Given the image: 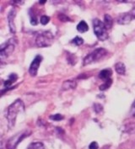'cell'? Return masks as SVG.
Here are the masks:
<instances>
[{
    "instance_id": "obj_1",
    "label": "cell",
    "mask_w": 135,
    "mask_h": 149,
    "mask_svg": "<svg viewBox=\"0 0 135 149\" xmlns=\"http://www.w3.org/2000/svg\"><path fill=\"white\" fill-rule=\"evenodd\" d=\"M24 110V102L21 100H16L13 104H11L8 106L7 110V120L9 128H12L13 126L15 125L16 118L19 113L22 112Z\"/></svg>"
},
{
    "instance_id": "obj_2",
    "label": "cell",
    "mask_w": 135,
    "mask_h": 149,
    "mask_svg": "<svg viewBox=\"0 0 135 149\" xmlns=\"http://www.w3.org/2000/svg\"><path fill=\"white\" fill-rule=\"evenodd\" d=\"M107 54V51L104 48H97L94 50L92 52H90L89 55H87L84 59V66H86L89 64L95 63L101 59H102L104 56H106Z\"/></svg>"
},
{
    "instance_id": "obj_3",
    "label": "cell",
    "mask_w": 135,
    "mask_h": 149,
    "mask_svg": "<svg viewBox=\"0 0 135 149\" xmlns=\"http://www.w3.org/2000/svg\"><path fill=\"white\" fill-rule=\"evenodd\" d=\"M54 40L53 35L50 31H42L39 33L36 38V44L38 47H50Z\"/></svg>"
},
{
    "instance_id": "obj_4",
    "label": "cell",
    "mask_w": 135,
    "mask_h": 149,
    "mask_svg": "<svg viewBox=\"0 0 135 149\" xmlns=\"http://www.w3.org/2000/svg\"><path fill=\"white\" fill-rule=\"evenodd\" d=\"M31 134V132L30 130H24L21 132L15 134V136H13L11 138L8 139L7 144H6V148L7 149H16L19 143L23 141L25 137L29 136Z\"/></svg>"
},
{
    "instance_id": "obj_5",
    "label": "cell",
    "mask_w": 135,
    "mask_h": 149,
    "mask_svg": "<svg viewBox=\"0 0 135 149\" xmlns=\"http://www.w3.org/2000/svg\"><path fill=\"white\" fill-rule=\"evenodd\" d=\"M93 28L95 35L100 40H106L108 38L107 29L106 28L104 22L101 21L99 19H95L93 20Z\"/></svg>"
},
{
    "instance_id": "obj_6",
    "label": "cell",
    "mask_w": 135,
    "mask_h": 149,
    "mask_svg": "<svg viewBox=\"0 0 135 149\" xmlns=\"http://www.w3.org/2000/svg\"><path fill=\"white\" fill-rule=\"evenodd\" d=\"M15 40L14 38L9 39L5 43L2 44L0 47V58L3 62L5 58H7L8 56L11 55L15 50Z\"/></svg>"
},
{
    "instance_id": "obj_7",
    "label": "cell",
    "mask_w": 135,
    "mask_h": 149,
    "mask_svg": "<svg viewBox=\"0 0 135 149\" xmlns=\"http://www.w3.org/2000/svg\"><path fill=\"white\" fill-rule=\"evenodd\" d=\"M41 61H42V56L41 55L36 56V57L32 61L31 64L30 66V68H29V72H30V74L31 76H33V77L36 76L37 72H38V68L40 67Z\"/></svg>"
},
{
    "instance_id": "obj_8",
    "label": "cell",
    "mask_w": 135,
    "mask_h": 149,
    "mask_svg": "<svg viewBox=\"0 0 135 149\" xmlns=\"http://www.w3.org/2000/svg\"><path fill=\"white\" fill-rule=\"evenodd\" d=\"M16 15V10L15 8H11L10 11L8 14V27L11 33H15L16 29L15 25V18Z\"/></svg>"
},
{
    "instance_id": "obj_9",
    "label": "cell",
    "mask_w": 135,
    "mask_h": 149,
    "mask_svg": "<svg viewBox=\"0 0 135 149\" xmlns=\"http://www.w3.org/2000/svg\"><path fill=\"white\" fill-rule=\"evenodd\" d=\"M134 19V17L131 13H125V14H122L118 18L117 21L119 24H129L133 19Z\"/></svg>"
},
{
    "instance_id": "obj_10",
    "label": "cell",
    "mask_w": 135,
    "mask_h": 149,
    "mask_svg": "<svg viewBox=\"0 0 135 149\" xmlns=\"http://www.w3.org/2000/svg\"><path fill=\"white\" fill-rule=\"evenodd\" d=\"M111 74H112V72H111V69H104V70L100 72L99 78L102 79L105 82H106L108 80H111Z\"/></svg>"
},
{
    "instance_id": "obj_11",
    "label": "cell",
    "mask_w": 135,
    "mask_h": 149,
    "mask_svg": "<svg viewBox=\"0 0 135 149\" xmlns=\"http://www.w3.org/2000/svg\"><path fill=\"white\" fill-rule=\"evenodd\" d=\"M77 86V84L75 81L73 80H67L64 81V83L63 84V89L64 90H67V89H74Z\"/></svg>"
},
{
    "instance_id": "obj_12",
    "label": "cell",
    "mask_w": 135,
    "mask_h": 149,
    "mask_svg": "<svg viewBox=\"0 0 135 149\" xmlns=\"http://www.w3.org/2000/svg\"><path fill=\"white\" fill-rule=\"evenodd\" d=\"M17 79H18V76L16 75L15 73H11V74L8 76V79H7L6 81H4V83H3L4 88L11 86V84H12L13 83H15L16 80H17Z\"/></svg>"
},
{
    "instance_id": "obj_13",
    "label": "cell",
    "mask_w": 135,
    "mask_h": 149,
    "mask_svg": "<svg viewBox=\"0 0 135 149\" xmlns=\"http://www.w3.org/2000/svg\"><path fill=\"white\" fill-rule=\"evenodd\" d=\"M104 24L106 26V28L107 30L111 29L113 25V19L111 18V16L110 15H105L104 16Z\"/></svg>"
},
{
    "instance_id": "obj_14",
    "label": "cell",
    "mask_w": 135,
    "mask_h": 149,
    "mask_svg": "<svg viewBox=\"0 0 135 149\" xmlns=\"http://www.w3.org/2000/svg\"><path fill=\"white\" fill-rule=\"evenodd\" d=\"M115 70H116V72L118 74L123 75L126 72V67H125V65L123 63L119 62V63H116V65H115Z\"/></svg>"
},
{
    "instance_id": "obj_15",
    "label": "cell",
    "mask_w": 135,
    "mask_h": 149,
    "mask_svg": "<svg viewBox=\"0 0 135 149\" xmlns=\"http://www.w3.org/2000/svg\"><path fill=\"white\" fill-rule=\"evenodd\" d=\"M76 28H77V31L80 33H85L89 31V26H88L87 23L84 20L80 21V23L78 24Z\"/></svg>"
},
{
    "instance_id": "obj_16",
    "label": "cell",
    "mask_w": 135,
    "mask_h": 149,
    "mask_svg": "<svg viewBox=\"0 0 135 149\" xmlns=\"http://www.w3.org/2000/svg\"><path fill=\"white\" fill-rule=\"evenodd\" d=\"M27 149H45L44 144L41 141H36V142H32L31 143Z\"/></svg>"
},
{
    "instance_id": "obj_17",
    "label": "cell",
    "mask_w": 135,
    "mask_h": 149,
    "mask_svg": "<svg viewBox=\"0 0 135 149\" xmlns=\"http://www.w3.org/2000/svg\"><path fill=\"white\" fill-rule=\"evenodd\" d=\"M72 43L76 45V46H80V45H82L84 43V40L80 36H76L74 39L72 40Z\"/></svg>"
},
{
    "instance_id": "obj_18",
    "label": "cell",
    "mask_w": 135,
    "mask_h": 149,
    "mask_svg": "<svg viewBox=\"0 0 135 149\" xmlns=\"http://www.w3.org/2000/svg\"><path fill=\"white\" fill-rule=\"evenodd\" d=\"M49 21H50V17H49V16L42 15L41 17L40 22L41 24H43V25H46V24H48Z\"/></svg>"
},
{
    "instance_id": "obj_19",
    "label": "cell",
    "mask_w": 135,
    "mask_h": 149,
    "mask_svg": "<svg viewBox=\"0 0 135 149\" xmlns=\"http://www.w3.org/2000/svg\"><path fill=\"white\" fill-rule=\"evenodd\" d=\"M50 119L52 120H57V121H58V120H64V116H63L62 115H60V114H56V115H52V116H50Z\"/></svg>"
},
{
    "instance_id": "obj_20",
    "label": "cell",
    "mask_w": 135,
    "mask_h": 149,
    "mask_svg": "<svg viewBox=\"0 0 135 149\" xmlns=\"http://www.w3.org/2000/svg\"><path fill=\"white\" fill-rule=\"evenodd\" d=\"M111 80L106 81V82H105V84H104L101 85V86H100V89H101V90H106V89H107L109 87L111 86Z\"/></svg>"
},
{
    "instance_id": "obj_21",
    "label": "cell",
    "mask_w": 135,
    "mask_h": 149,
    "mask_svg": "<svg viewBox=\"0 0 135 149\" xmlns=\"http://www.w3.org/2000/svg\"><path fill=\"white\" fill-rule=\"evenodd\" d=\"M102 109H103V107L101 104H94V110L96 113H100L102 110Z\"/></svg>"
},
{
    "instance_id": "obj_22",
    "label": "cell",
    "mask_w": 135,
    "mask_h": 149,
    "mask_svg": "<svg viewBox=\"0 0 135 149\" xmlns=\"http://www.w3.org/2000/svg\"><path fill=\"white\" fill-rule=\"evenodd\" d=\"M58 18H59V19H61V21H63V22H66V21H68V20H70V19L68 17V16H66L64 14H60L59 15H58Z\"/></svg>"
},
{
    "instance_id": "obj_23",
    "label": "cell",
    "mask_w": 135,
    "mask_h": 149,
    "mask_svg": "<svg viewBox=\"0 0 135 149\" xmlns=\"http://www.w3.org/2000/svg\"><path fill=\"white\" fill-rule=\"evenodd\" d=\"M89 148L90 149H98L99 148V145L96 141H92L90 146H89Z\"/></svg>"
},
{
    "instance_id": "obj_24",
    "label": "cell",
    "mask_w": 135,
    "mask_h": 149,
    "mask_svg": "<svg viewBox=\"0 0 135 149\" xmlns=\"http://www.w3.org/2000/svg\"><path fill=\"white\" fill-rule=\"evenodd\" d=\"M130 115H131L133 117H135V100L134 102L133 103V104H132L131 110H130Z\"/></svg>"
},
{
    "instance_id": "obj_25",
    "label": "cell",
    "mask_w": 135,
    "mask_h": 149,
    "mask_svg": "<svg viewBox=\"0 0 135 149\" xmlns=\"http://www.w3.org/2000/svg\"><path fill=\"white\" fill-rule=\"evenodd\" d=\"M130 13H131V14L133 15V16H134V17L135 18V8H134V9H133V10H132V11H131Z\"/></svg>"
},
{
    "instance_id": "obj_26",
    "label": "cell",
    "mask_w": 135,
    "mask_h": 149,
    "mask_svg": "<svg viewBox=\"0 0 135 149\" xmlns=\"http://www.w3.org/2000/svg\"><path fill=\"white\" fill-rule=\"evenodd\" d=\"M39 3H46V1H41V2H39Z\"/></svg>"
}]
</instances>
